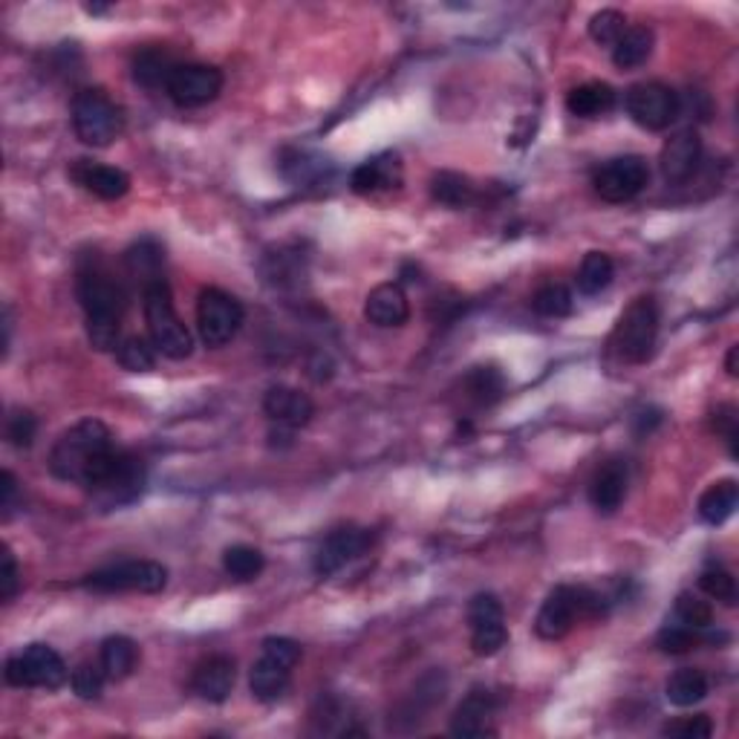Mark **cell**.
<instances>
[{
	"label": "cell",
	"mask_w": 739,
	"mask_h": 739,
	"mask_svg": "<svg viewBox=\"0 0 739 739\" xmlns=\"http://www.w3.org/2000/svg\"><path fill=\"white\" fill-rule=\"evenodd\" d=\"M116 454L119 448L113 445L111 428L102 425L99 419H84L61 433L59 442L52 445L50 471L64 483L84 485L90 491L107 474Z\"/></svg>",
	"instance_id": "cell-1"
},
{
	"label": "cell",
	"mask_w": 739,
	"mask_h": 739,
	"mask_svg": "<svg viewBox=\"0 0 739 739\" xmlns=\"http://www.w3.org/2000/svg\"><path fill=\"white\" fill-rule=\"evenodd\" d=\"M81 309L88 315V338L95 350H116L122 312H125V289L113 278V271L102 264V257H84L75 278Z\"/></svg>",
	"instance_id": "cell-2"
},
{
	"label": "cell",
	"mask_w": 739,
	"mask_h": 739,
	"mask_svg": "<svg viewBox=\"0 0 739 739\" xmlns=\"http://www.w3.org/2000/svg\"><path fill=\"white\" fill-rule=\"evenodd\" d=\"M613 601L598 589L589 586H557L552 589L550 598L543 601L541 613H537L535 633L546 642L564 638L578 618H601L607 615V607Z\"/></svg>",
	"instance_id": "cell-3"
},
{
	"label": "cell",
	"mask_w": 739,
	"mask_h": 739,
	"mask_svg": "<svg viewBox=\"0 0 739 739\" xmlns=\"http://www.w3.org/2000/svg\"><path fill=\"white\" fill-rule=\"evenodd\" d=\"M142 307H145L147 336L156 345V350L176 361L188 359L191 352H194V338H191L183 318L176 315L168 280L147 286L145 292H142Z\"/></svg>",
	"instance_id": "cell-4"
},
{
	"label": "cell",
	"mask_w": 739,
	"mask_h": 739,
	"mask_svg": "<svg viewBox=\"0 0 739 739\" xmlns=\"http://www.w3.org/2000/svg\"><path fill=\"white\" fill-rule=\"evenodd\" d=\"M656 338H659V307L653 298H638L622 315L609 347L624 365H645L656 350Z\"/></svg>",
	"instance_id": "cell-5"
},
{
	"label": "cell",
	"mask_w": 739,
	"mask_h": 739,
	"mask_svg": "<svg viewBox=\"0 0 739 739\" xmlns=\"http://www.w3.org/2000/svg\"><path fill=\"white\" fill-rule=\"evenodd\" d=\"M73 131L84 145L107 147L125 131V116L104 90H81L73 99Z\"/></svg>",
	"instance_id": "cell-6"
},
{
	"label": "cell",
	"mask_w": 739,
	"mask_h": 739,
	"mask_svg": "<svg viewBox=\"0 0 739 739\" xmlns=\"http://www.w3.org/2000/svg\"><path fill=\"white\" fill-rule=\"evenodd\" d=\"M168 584V569L156 561H119L104 569L90 572L84 586L93 593H162Z\"/></svg>",
	"instance_id": "cell-7"
},
{
	"label": "cell",
	"mask_w": 739,
	"mask_h": 739,
	"mask_svg": "<svg viewBox=\"0 0 739 739\" xmlns=\"http://www.w3.org/2000/svg\"><path fill=\"white\" fill-rule=\"evenodd\" d=\"M243 304L226 289L208 286L197 300V330L208 347H226L243 327Z\"/></svg>",
	"instance_id": "cell-8"
},
{
	"label": "cell",
	"mask_w": 739,
	"mask_h": 739,
	"mask_svg": "<svg viewBox=\"0 0 739 739\" xmlns=\"http://www.w3.org/2000/svg\"><path fill=\"white\" fill-rule=\"evenodd\" d=\"M3 676L12 688L59 690L66 681V665L50 645H30L7 661Z\"/></svg>",
	"instance_id": "cell-9"
},
{
	"label": "cell",
	"mask_w": 739,
	"mask_h": 739,
	"mask_svg": "<svg viewBox=\"0 0 739 739\" xmlns=\"http://www.w3.org/2000/svg\"><path fill=\"white\" fill-rule=\"evenodd\" d=\"M679 93L661 81H642L627 90V113L645 131H667L679 119Z\"/></svg>",
	"instance_id": "cell-10"
},
{
	"label": "cell",
	"mask_w": 739,
	"mask_h": 739,
	"mask_svg": "<svg viewBox=\"0 0 739 739\" xmlns=\"http://www.w3.org/2000/svg\"><path fill=\"white\" fill-rule=\"evenodd\" d=\"M650 183V165L645 156H615L604 162L593 176L595 194L607 203H627Z\"/></svg>",
	"instance_id": "cell-11"
},
{
	"label": "cell",
	"mask_w": 739,
	"mask_h": 739,
	"mask_svg": "<svg viewBox=\"0 0 739 739\" xmlns=\"http://www.w3.org/2000/svg\"><path fill=\"white\" fill-rule=\"evenodd\" d=\"M142 489H145V465H142V460H136L127 451H119L107 474L90 489V494L104 509H119V505H127L140 497Z\"/></svg>",
	"instance_id": "cell-12"
},
{
	"label": "cell",
	"mask_w": 739,
	"mask_h": 739,
	"mask_svg": "<svg viewBox=\"0 0 739 739\" xmlns=\"http://www.w3.org/2000/svg\"><path fill=\"white\" fill-rule=\"evenodd\" d=\"M469 624H471V647L476 656H497L509 642L505 629V613L497 595L480 593L469 604Z\"/></svg>",
	"instance_id": "cell-13"
},
{
	"label": "cell",
	"mask_w": 739,
	"mask_h": 739,
	"mask_svg": "<svg viewBox=\"0 0 739 739\" xmlns=\"http://www.w3.org/2000/svg\"><path fill=\"white\" fill-rule=\"evenodd\" d=\"M223 90V73L212 64H179L171 75L168 90L171 102L179 107H203L214 102Z\"/></svg>",
	"instance_id": "cell-14"
},
{
	"label": "cell",
	"mask_w": 739,
	"mask_h": 739,
	"mask_svg": "<svg viewBox=\"0 0 739 739\" xmlns=\"http://www.w3.org/2000/svg\"><path fill=\"white\" fill-rule=\"evenodd\" d=\"M370 550V532L359 526H345L336 528L332 535H327L315 552V575L321 578H330L338 569H345L347 564H352L356 557H361Z\"/></svg>",
	"instance_id": "cell-15"
},
{
	"label": "cell",
	"mask_w": 739,
	"mask_h": 739,
	"mask_svg": "<svg viewBox=\"0 0 739 739\" xmlns=\"http://www.w3.org/2000/svg\"><path fill=\"white\" fill-rule=\"evenodd\" d=\"M264 413L275 428L298 431V428L309 425V419L315 417V404L307 393L278 384L264 396Z\"/></svg>",
	"instance_id": "cell-16"
},
{
	"label": "cell",
	"mask_w": 739,
	"mask_h": 739,
	"mask_svg": "<svg viewBox=\"0 0 739 739\" xmlns=\"http://www.w3.org/2000/svg\"><path fill=\"white\" fill-rule=\"evenodd\" d=\"M702 162V140L694 127L674 133L661 147V174L667 183H685Z\"/></svg>",
	"instance_id": "cell-17"
},
{
	"label": "cell",
	"mask_w": 739,
	"mask_h": 739,
	"mask_svg": "<svg viewBox=\"0 0 739 739\" xmlns=\"http://www.w3.org/2000/svg\"><path fill=\"white\" fill-rule=\"evenodd\" d=\"M494 714H497L494 696L483 688H474L456 708L454 719H451V733L465 739L491 737L494 733Z\"/></svg>",
	"instance_id": "cell-18"
},
{
	"label": "cell",
	"mask_w": 739,
	"mask_h": 739,
	"mask_svg": "<svg viewBox=\"0 0 739 739\" xmlns=\"http://www.w3.org/2000/svg\"><path fill=\"white\" fill-rule=\"evenodd\" d=\"M237 681V667L235 659H228V656H212V659H205L203 665L194 670V679H191V688L199 699L205 702H226L232 690H235Z\"/></svg>",
	"instance_id": "cell-19"
},
{
	"label": "cell",
	"mask_w": 739,
	"mask_h": 739,
	"mask_svg": "<svg viewBox=\"0 0 739 739\" xmlns=\"http://www.w3.org/2000/svg\"><path fill=\"white\" fill-rule=\"evenodd\" d=\"M73 179L99 199H122L131 191V176L125 171L88 160H79V165L73 168Z\"/></svg>",
	"instance_id": "cell-20"
},
{
	"label": "cell",
	"mask_w": 739,
	"mask_h": 739,
	"mask_svg": "<svg viewBox=\"0 0 739 739\" xmlns=\"http://www.w3.org/2000/svg\"><path fill=\"white\" fill-rule=\"evenodd\" d=\"M402 183V165H399V156L384 154L376 156V160L361 162L359 168L350 174V188L361 197H373L381 191H390Z\"/></svg>",
	"instance_id": "cell-21"
},
{
	"label": "cell",
	"mask_w": 739,
	"mask_h": 739,
	"mask_svg": "<svg viewBox=\"0 0 739 739\" xmlns=\"http://www.w3.org/2000/svg\"><path fill=\"white\" fill-rule=\"evenodd\" d=\"M365 315L367 321L376 324V327H402L410 318L408 295H404V289L399 284L376 286L373 292L367 295Z\"/></svg>",
	"instance_id": "cell-22"
},
{
	"label": "cell",
	"mask_w": 739,
	"mask_h": 739,
	"mask_svg": "<svg viewBox=\"0 0 739 739\" xmlns=\"http://www.w3.org/2000/svg\"><path fill=\"white\" fill-rule=\"evenodd\" d=\"M125 269L133 284L145 292L147 286L165 280V252H162L160 243L145 237L125 252Z\"/></svg>",
	"instance_id": "cell-23"
},
{
	"label": "cell",
	"mask_w": 739,
	"mask_h": 739,
	"mask_svg": "<svg viewBox=\"0 0 739 739\" xmlns=\"http://www.w3.org/2000/svg\"><path fill=\"white\" fill-rule=\"evenodd\" d=\"M624 497H627V465L624 462H607L604 469L595 471L593 483H589V503L601 514L618 512Z\"/></svg>",
	"instance_id": "cell-24"
},
{
	"label": "cell",
	"mask_w": 739,
	"mask_h": 739,
	"mask_svg": "<svg viewBox=\"0 0 739 739\" xmlns=\"http://www.w3.org/2000/svg\"><path fill=\"white\" fill-rule=\"evenodd\" d=\"M615 90L607 81H584L566 93V111L578 119H601L615 107Z\"/></svg>",
	"instance_id": "cell-25"
},
{
	"label": "cell",
	"mask_w": 739,
	"mask_h": 739,
	"mask_svg": "<svg viewBox=\"0 0 739 739\" xmlns=\"http://www.w3.org/2000/svg\"><path fill=\"white\" fill-rule=\"evenodd\" d=\"M176 66L179 61L165 47H147V50L136 52V59H133V79L147 90H168Z\"/></svg>",
	"instance_id": "cell-26"
},
{
	"label": "cell",
	"mask_w": 739,
	"mask_h": 739,
	"mask_svg": "<svg viewBox=\"0 0 739 739\" xmlns=\"http://www.w3.org/2000/svg\"><path fill=\"white\" fill-rule=\"evenodd\" d=\"M289 679H292V667L280 665V661L269 659L260 653V659L252 665L249 676V688L255 694V699L260 702H278L280 696L289 690Z\"/></svg>",
	"instance_id": "cell-27"
},
{
	"label": "cell",
	"mask_w": 739,
	"mask_h": 739,
	"mask_svg": "<svg viewBox=\"0 0 739 739\" xmlns=\"http://www.w3.org/2000/svg\"><path fill=\"white\" fill-rule=\"evenodd\" d=\"M653 44H656V38H653L650 27H627L624 35L613 44V64L618 70H636L653 55Z\"/></svg>",
	"instance_id": "cell-28"
},
{
	"label": "cell",
	"mask_w": 739,
	"mask_h": 739,
	"mask_svg": "<svg viewBox=\"0 0 739 739\" xmlns=\"http://www.w3.org/2000/svg\"><path fill=\"white\" fill-rule=\"evenodd\" d=\"M99 661H102L107 679H113V681L127 679V676L136 670V665H140V647H136V642L127 636L104 638L102 653H99Z\"/></svg>",
	"instance_id": "cell-29"
},
{
	"label": "cell",
	"mask_w": 739,
	"mask_h": 739,
	"mask_svg": "<svg viewBox=\"0 0 739 739\" xmlns=\"http://www.w3.org/2000/svg\"><path fill=\"white\" fill-rule=\"evenodd\" d=\"M739 503V485L737 480H719V483L710 485L699 497V517L708 523V526H722L725 520L737 512Z\"/></svg>",
	"instance_id": "cell-30"
},
{
	"label": "cell",
	"mask_w": 739,
	"mask_h": 739,
	"mask_svg": "<svg viewBox=\"0 0 739 739\" xmlns=\"http://www.w3.org/2000/svg\"><path fill=\"white\" fill-rule=\"evenodd\" d=\"M431 197L433 203L448 205V208H465L474 203L476 188L469 176L456 174V171H440L431 179Z\"/></svg>",
	"instance_id": "cell-31"
},
{
	"label": "cell",
	"mask_w": 739,
	"mask_h": 739,
	"mask_svg": "<svg viewBox=\"0 0 739 739\" xmlns=\"http://www.w3.org/2000/svg\"><path fill=\"white\" fill-rule=\"evenodd\" d=\"M667 702L676 708H690V705L702 702L708 696V676L696 667H681L667 679Z\"/></svg>",
	"instance_id": "cell-32"
},
{
	"label": "cell",
	"mask_w": 739,
	"mask_h": 739,
	"mask_svg": "<svg viewBox=\"0 0 739 739\" xmlns=\"http://www.w3.org/2000/svg\"><path fill=\"white\" fill-rule=\"evenodd\" d=\"M462 388H465V396H469L471 402L480 404V408H489V404L503 399L505 379L497 367H474V370L465 376V381H462Z\"/></svg>",
	"instance_id": "cell-33"
},
{
	"label": "cell",
	"mask_w": 739,
	"mask_h": 739,
	"mask_svg": "<svg viewBox=\"0 0 739 739\" xmlns=\"http://www.w3.org/2000/svg\"><path fill=\"white\" fill-rule=\"evenodd\" d=\"M615 264L613 257L604 252H589L578 269V292L581 295H598L613 284Z\"/></svg>",
	"instance_id": "cell-34"
},
{
	"label": "cell",
	"mask_w": 739,
	"mask_h": 739,
	"mask_svg": "<svg viewBox=\"0 0 739 739\" xmlns=\"http://www.w3.org/2000/svg\"><path fill=\"white\" fill-rule=\"evenodd\" d=\"M266 566V557L264 552L255 550V546H228L226 552H223V569H226L228 578L240 581V584H246V581H255L260 572H264Z\"/></svg>",
	"instance_id": "cell-35"
},
{
	"label": "cell",
	"mask_w": 739,
	"mask_h": 739,
	"mask_svg": "<svg viewBox=\"0 0 739 739\" xmlns=\"http://www.w3.org/2000/svg\"><path fill=\"white\" fill-rule=\"evenodd\" d=\"M156 345L151 338L131 336L116 347V361L131 373H147L156 367Z\"/></svg>",
	"instance_id": "cell-36"
},
{
	"label": "cell",
	"mask_w": 739,
	"mask_h": 739,
	"mask_svg": "<svg viewBox=\"0 0 739 739\" xmlns=\"http://www.w3.org/2000/svg\"><path fill=\"white\" fill-rule=\"evenodd\" d=\"M532 307L543 318H566L575 309V300H572V292L564 284H546L535 292Z\"/></svg>",
	"instance_id": "cell-37"
},
{
	"label": "cell",
	"mask_w": 739,
	"mask_h": 739,
	"mask_svg": "<svg viewBox=\"0 0 739 739\" xmlns=\"http://www.w3.org/2000/svg\"><path fill=\"white\" fill-rule=\"evenodd\" d=\"M624 30H627V18L618 9H601L589 18V38L595 44L613 47L624 35Z\"/></svg>",
	"instance_id": "cell-38"
},
{
	"label": "cell",
	"mask_w": 739,
	"mask_h": 739,
	"mask_svg": "<svg viewBox=\"0 0 739 739\" xmlns=\"http://www.w3.org/2000/svg\"><path fill=\"white\" fill-rule=\"evenodd\" d=\"M699 586H702V593L710 595V598L722 601L725 607H733L737 604V581L728 569L722 566H710L699 575Z\"/></svg>",
	"instance_id": "cell-39"
},
{
	"label": "cell",
	"mask_w": 739,
	"mask_h": 739,
	"mask_svg": "<svg viewBox=\"0 0 739 739\" xmlns=\"http://www.w3.org/2000/svg\"><path fill=\"white\" fill-rule=\"evenodd\" d=\"M676 618L679 624L690 629H705L714 624V609H710L708 601L696 598L690 593H681L679 601H676Z\"/></svg>",
	"instance_id": "cell-40"
},
{
	"label": "cell",
	"mask_w": 739,
	"mask_h": 739,
	"mask_svg": "<svg viewBox=\"0 0 739 739\" xmlns=\"http://www.w3.org/2000/svg\"><path fill=\"white\" fill-rule=\"evenodd\" d=\"M104 674L102 661H84L73 670V690L81 696V699H99L104 688Z\"/></svg>",
	"instance_id": "cell-41"
},
{
	"label": "cell",
	"mask_w": 739,
	"mask_h": 739,
	"mask_svg": "<svg viewBox=\"0 0 739 739\" xmlns=\"http://www.w3.org/2000/svg\"><path fill=\"white\" fill-rule=\"evenodd\" d=\"M38 422L30 410H16L12 417L7 419V440L16 448H30L35 440Z\"/></svg>",
	"instance_id": "cell-42"
},
{
	"label": "cell",
	"mask_w": 739,
	"mask_h": 739,
	"mask_svg": "<svg viewBox=\"0 0 739 739\" xmlns=\"http://www.w3.org/2000/svg\"><path fill=\"white\" fill-rule=\"evenodd\" d=\"M696 645V629L685 627V624H667L659 633V647L670 656H681V653L694 650Z\"/></svg>",
	"instance_id": "cell-43"
},
{
	"label": "cell",
	"mask_w": 739,
	"mask_h": 739,
	"mask_svg": "<svg viewBox=\"0 0 739 739\" xmlns=\"http://www.w3.org/2000/svg\"><path fill=\"white\" fill-rule=\"evenodd\" d=\"M665 737H679V739H708L714 733V725L705 714L699 717H688V719H676V722H667L661 728Z\"/></svg>",
	"instance_id": "cell-44"
},
{
	"label": "cell",
	"mask_w": 739,
	"mask_h": 739,
	"mask_svg": "<svg viewBox=\"0 0 739 739\" xmlns=\"http://www.w3.org/2000/svg\"><path fill=\"white\" fill-rule=\"evenodd\" d=\"M264 656H269V659L280 661V665L292 667L300 661V645L298 642H292V638H284V636H271L264 642Z\"/></svg>",
	"instance_id": "cell-45"
},
{
	"label": "cell",
	"mask_w": 739,
	"mask_h": 739,
	"mask_svg": "<svg viewBox=\"0 0 739 739\" xmlns=\"http://www.w3.org/2000/svg\"><path fill=\"white\" fill-rule=\"evenodd\" d=\"M18 586H21V578H18V564L12 552L3 550V572H0V601H12L18 595Z\"/></svg>",
	"instance_id": "cell-46"
},
{
	"label": "cell",
	"mask_w": 739,
	"mask_h": 739,
	"mask_svg": "<svg viewBox=\"0 0 739 739\" xmlns=\"http://www.w3.org/2000/svg\"><path fill=\"white\" fill-rule=\"evenodd\" d=\"M0 491H3V497H0V509H3V517H9V514H12V505H16V494H18V480L12 471H3V485H0Z\"/></svg>",
	"instance_id": "cell-47"
},
{
	"label": "cell",
	"mask_w": 739,
	"mask_h": 739,
	"mask_svg": "<svg viewBox=\"0 0 739 739\" xmlns=\"http://www.w3.org/2000/svg\"><path fill=\"white\" fill-rule=\"evenodd\" d=\"M661 422V413L659 410H642V413H638L636 417V431L638 433H650L653 431V425H659Z\"/></svg>",
	"instance_id": "cell-48"
},
{
	"label": "cell",
	"mask_w": 739,
	"mask_h": 739,
	"mask_svg": "<svg viewBox=\"0 0 739 739\" xmlns=\"http://www.w3.org/2000/svg\"><path fill=\"white\" fill-rule=\"evenodd\" d=\"M737 347H731V352H728V376H737Z\"/></svg>",
	"instance_id": "cell-49"
}]
</instances>
